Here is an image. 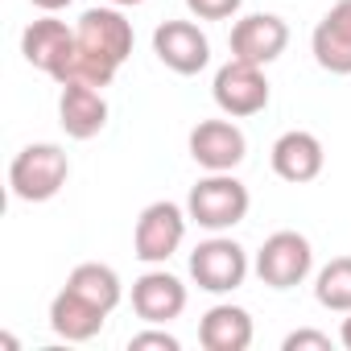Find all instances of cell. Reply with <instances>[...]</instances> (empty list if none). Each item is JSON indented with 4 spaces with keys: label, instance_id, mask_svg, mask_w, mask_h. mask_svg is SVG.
Instances as JSON below:
<instances>
[{
    "label": "cell",
    "instance_id": "ac0fdd59",
    "mask_svg": "<svg viewBox=\"0 0 351 351\" xmlns=\"http://www.w3.org/2000/svg\"><path fill=\"white\" fill-rule=\"evenodd\" d=\"M66 285H71L75 293H83L87 302H95L99 310H108V314H112V310L120 306V298H124V285H120L116 269H112V265H99V261L75 265L71 277H66Z\"/></svg>",
    "mask_w": 351,
    "mask_h": 351
},
{
    "label": "cell",
    "instance_id": "6da1fadb",
    "mask_svg": "<svg viewBox=\"0 0 351 351\" xmlns=\"http://www.w3.org/2000/svg\"><path fill=\"white\" fill-rule=\"evenodd\" d=\"M66 178H71V161L50 141L25 145L9 165V191L21 203H50L66 186Z\"/></svg>",
    "mask_w": 351,
    "mask_h": 351
},
{
    "label": "cell",
    "instance_id": "ffe728a7",
    "mask_svg": "<svg viewBox=\"0 0 351 351\" xmlns=\"http://www.w3.org/2000/svg\"><path fill=\"white\" fill-rule=\"evenodd\" d=\"M240 5L244 0H186L191 17H199V21H228L240 13Z\"/></svg>",
    "mask_w": 351,
    "mask_h": 351
},
{
    "label": "cell",
    "instance_id": "9a60e30c",
    "mask_svg": "<svg viewBox=\"0 0 351 351\" xmlns=\"http://www.w3.org/2000/svg\"><path fill=\"white\" fill-rule=\"evenodd\" d=\"M58 124L75 141L99 136L104 124H108V99H104V91L87 87V83H66L62 95H58Z\"/></svg>",
    "mask_w": 351,
    "mask_h": 351
},
{
    "label": "cell",
    "instance_id": "5b68a950",
    "mask_svg": "<svg viewBox=\"0 0 351 351\" xmlns=\"http://www.w3.org/2000/svg\"><path fill=\"white\" fill-rule=\"evenodd\" d=\"M252 269H256V277H261L269 289H293V285H302V281L310 277V269H314V248H310V240H306L302 232H273V236L261 244Z\"/></svg>",
    "mask_w": 351,
    "mask_h": 351
},
{
    "label": "cell",
    "instance_id": "d4e9b609",
    "mask_svg": "<svg viewBox=\"0 0 351 351\" xmlns=\"http://www.w3.org/2000/svg\"><path fill=\"white\" fill-rule=\"evenodd\" d=\"M116 9H132V5H145V0H112Z\"/></svg>",
    "mask_w": 351,
    "mask_h": 351
},
{
    "label": "cell",
    "instance_id": "30bf717a",
    "mask_svg": "<svg viewBox=\"0 0 351 351\" xmlns=\"http://www.w3.org/2000/svg\"><path fill=\"white\" fill-rule=\"evenodd\" d=\"M289 46V25L277 13H248L232 25V58L269 66L285 54Z\"/></svg>",
    "mask_w": 351,
    "mask_h": 351
},
{
    "label": "cell",
    "instance_id": "3957f363",
    "mask_svg": "<svg viewBox=\"0 0 351 351\" xmlns=\"http://www.w3.org/2000/svg\"><path fill=\"white\" fill-rule=\"evenodd\" d=\"M186 223H191L186 207L169 203V199L149 203V207L141 211V219H136V232H132V252H136V261H145V265H165L173 252L182 248Z\"/></svg>",
    "mask_w": 351,
    "mask_h": 351
},
{
    "label": "cell",
    "instance_id": "7402d4cb",
    "mask_svg": "<svg viewBox=\"0 0 351 351\" xmlns=\"http://www.w3.org/2000/svg\"><path fill=\"white\" fill-rule=\"evenodd\" d=\"M285 351H306V347H314V351H330V335H322V330H293V335H285V343H281Z\"/></svg>",
    "mask_w": 351,
    "mask_h": 351
},
{
    "label": "cell",
    "instance_id": "d6986e66",
    "mask_svg": "<svg viewBox=\"0 0 351 351\" xmlns=\"http://www.w3.org/2000/svg\"><path fill=\"white\" fill-rule=\"evenodd\" d=\"M314 298H318V306H326L335 314H351V256H335L330 265L318 269Z\"/></svg>",
    "mask_w": 351,
    "mask_h": 351
},
{
    "label": "cell",
    "instance_id": "4fadbf2b",
    "mask_svg": "<svg viewBox=\"0 0 351 351\" xmlns=\"http://www.w3.org/2000/svg\"><path fill=\"white\" fill-rule=\"evenodd\" d=\"M322 165H326V153H322V141L314 132L289 128L273 141V173L281 182H293V186L314 182L322 173Z\"/></svg>",
    "mask_w": 351,
    "mask_h": 351
},
{
    "label": "cell",
    "instance_id": "2e32d148",
    "mask_svg": "<svg viewBox=\"0 0 351 351\" xmlns=\"http://www.w3.org/2000/svg\"><path fill=\"white\" fill-rule=\"evenodd\" d=\"M108 310H99L95 302H87L83 293H75L71 285H62L50 302V330L66 343H87L104 330Z\"/></svg>",
    "mask_w": 351,
    "mask_h": 351
},
{
    "label": "cell",
    "instance_id": "8fae6325",
    "mask_svg": "<svg viewBox=\"0 0 351 351\" xmlns=\"http://www.w3.org/2000/svg\"><path fill=\"white\" fill-rule=\"evenodd\" d=\"M75 46H79L75 29H71L66 21H58L54 13L38 17V21L21 34V54H25V62H29V66H38V71H46L50 79H58V75H62V66L71 62Z\"/></svg>",
    "mask_w": 351,
    "mask_h": 351
},
{
    "label": "cell",
    "instance_id": "cb8c5ba5",
    "mask_svg": "<svg viewBox=\"0 0 351 351\" xmlns=\"http://www.w3.org/2000/svg\"><path fill=\"white\" fill-rule=\"evenodd\" d=\"M339 343L351 351V314H347V318H343V326H339Z\"/></svg>",
    "mask_w": 351,
    "mask_h": 351
},
{
    "label": "cell",
    "instance_id": "44dd1931",
    "mask_svg": "<svg viewBox=\"0 0 351 351\" xmlns=\"http://www.w3.org/2000/svg\"><path fill=\"white\" fill-rule=\"evenodd\" d=\"M128 347H132V351H145V347H157V351H182L178 335H169L165 326H153V330L132 335V339H128Z\"/></svg>",
    "mask_w": 351,
    "mask_h": 351
},
{
    "label": "cell",
    "instance_id": "7c38bea8",
    "mask_svg": "<svg viewBox=\"0 0 351 351\" xmlns=\"http://www.w3.org/2000/svg\"><path fill=\"white\" fill-rule=\"evenodd\" d=\"M132 310H136L141 322L165 326L186 310V285L165 269H149L132 281Z\"/></svg>",
    "mask_w": 351,
    "mask_h": 351
},
{
    "label": "cell",
    "instance_id": "603a6c76",
    "mask_svg": "<svg viewBox=\"0 0 351 351\" xmlns=\"http://www.w3.org/2000/svg\"><path fill=\"white\" fill-rule=\"evenodd\" d=\"M29 5H34V9H42V13H62L71 0H29Z\"/></svg>",
    "mask_w": 351,
    "mask_h": 351
},
{
    "label": "cell",
    "instance_id": "ba28073f",
    "mask_svg": "<svg viewBox=\"0 0 351 351\" xmlns=\"http://www.w3.org/2000/svg\"><path fill=\"white\" fill-rule=\"evenodd\" d=\"M191 157L207 173H232L248 157V136L232 116L228 120H199L191 128Z\"/></svg>",
    "mask_w": 351,
    "mask_h": 351
},
{
    "label": "cell",
    "instance_id": "9c48e42d",
    "mask_svg": "<svg viewBox=\"0 0 351 351\" xmlns=\"http://www.w3.org/2000/svg\"><path fill=\"white\" fill-rule=\"evenodd\" d=\"M153 54L173 75H199L211 62V42L195 21H161L153 29Z\"/></svg>",
    "mask_w": 351,
    "mask_h": 351
},
{
    "label": "cell",
    "instance_id": "277c9868",
    "mask_svg": "<svg viewBox=\"0 0 351 351\" xmlns=\"http://www.w3.org/2000/svg\"><path fill=\"white\" fill-rule=\"evenodd\" d=\"M211 95L219 104L223 116L232 120H244V116H256L269 108V79H265V66L256 62H244V58H232L215 71V83H211Z\"/></svg>",
    "mask_w": 351,
    "mask_h": 351
},
{
    "label": "cell",
    "instance_id": "8992f818",
    "mask_svg": "<svg viewBox=\"0 0 351 351\" xmlns=\"http://www.w3.org/2000/svg\"><path fill=\"white\" fill-rule=\"evenodd\" d=\"M248 269H252L248 252L232 236H219V232L191 252V277L207 293H232V289H240L244 277H248Z\"/></svg>",
    "mask_w": 351,
    "mask_h": 351
},
{
    "label": "cell",
    "instance_id": "e0dca14e",
    "mask_svg": "<svg viewBox=\"0 0 351 351\" xmlns=\"http://www.w3.org/2000/svg\"><path fill=\"white\" fill-rule=\"evenodd\" d=\"M252 314L244 306H232V302H219L203 314L199 322V343L207 351H248L252 347Z\"/></svg>",
    "mask_w": 351,
    "mask_h": 351
},
{
    "label": "cell",
    "instance_id": "52a82bcc",
    "mask_svg": "<svg viewBox=\"0 0 351 351\" xmlns=\"http://www.w3.org/2000/svg\"><path fill=\"white\" fill-rule=\"evenodd\" d=\"M75 38H79V50H87L91 58L108 62V66H124L128 54H132V21L112 5V9H87L75 25Z\"/></svg>",
    "mask_w": 351,
    "mask_h": 351
},
{
    "label": "cell",
    "instance_id": "7a4b0ae2",
    "mask_svg": "<svg viewBox=\"0 0 351 351\" xmlns=\"http://www.w3.org/2000/svg\"><path fill=\"white\" fill-rule=\"evenodd\" d=\"M248 207H252V195L236 173H207L191 186V199H186L191 223L207 232H232L236 223H244Z\"/></svg>",
    "mask_w": 351,
    "mask_h": 351
},
{
    "label": "cell",
    "instance_id": "5bb4252c",
    "mask_svg": "<svg viewBox=\"0 0 351 351\" xmlns=\"http://www.w3.org/2000/svg\"><path fill=\"white\" fill-rule=\"evenodd\" d=\"M314 62L330 75H351V0H335L310 38Z\"/></svg>",
    "mask_w": 351,
    "mask_h": 351
}]
</instances>
